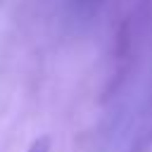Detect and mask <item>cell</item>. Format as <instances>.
Wrapping results in <instances>:
<instances>
[{"instance_id":"obj_1","label":"cell","mask_w":152,"mask_h":152,"mask_svg":"<svg viewBox=\"0 0 152 152\" xmlns=\"http://www.w3.org/2000/svg\"><path fill=\"white\" fill-rule=\"evenodd\" d=\"M48 150H50V142H48L45 138H40V140H36V142L31 145L28 152H48Z\"/></svg>"}]
</instances>
